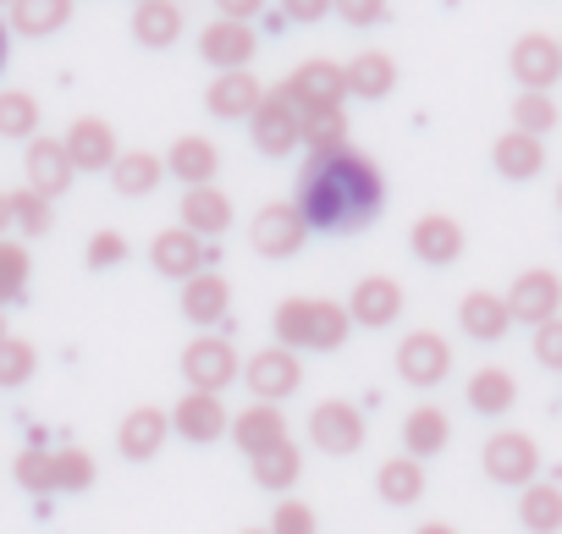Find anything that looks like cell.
I'll return each mask as SVG.
<instances>
[{
	"instance_id": "cell-1",
	"label": "cell",
	"mask_w": 562,
	"mask_h": 534,
	"mask_svg": "<svg viewBox=\"0 0 562 534\" xmlns=\"http://www.w3.org/2000/svg\"><path fill=\"white\" fill-rule=\"evenodd\" d=\"M299 215L310 231L326 237H348L364 231L381 204H386V177L370 155L359 149H337V155H310V166L299 171Z\"/></svg>"
},
{
	"instance_id": "cell-2",
	"label": "cell",
	"mask_w": 562,
	"mask_h": 534,
	"mask_svg": "<svg viewBox=\"0 0 562 534\" xmlns=\"http://www.w3.org/2000/svg\"><path fill=\"white\" fill-rule=\"evenodd\" d=\"M270 331H276V348L288 353H337L353 320L337 298H281L270 315Z\"/></svg>"
},
{
	"instance_id": "cell-3",
	"label": "cell",
	"mask_w": 562,
	"mask_h": 534,
	"mask_svg": "<svg viewBox=\"0 0 562 534\" xmlns=\"http://www.w3.org/2000/svg\"><path fill=\"white\" fill-rule=\"evenodd\" d=\"M237 375H243V359H237V348H232L226 337L199 331V337L182 348V380H188V391H215V397H221Z\"/></svg>"
},
{
	"instance_id": "cell-4",
	"label": "cell",
	"mask_w": 562,
	"mask_h": 534,
	"mask_svg": "<svg viewBox=\"0 0 562 534\" xmlns=\"http://www.w3.org/2000/svg\"><path fill=\"white\" fill-rule=\"evenodd\" d=\"M215 259H221V248L204 242V237H193L188 226H166L149 242V264H155L160 276H171V282H193L199 271H215Z\"/></svg>"
},
{
	"instance_id": "cell-5",
	"label": "cell",
	"mask_w": 562,
	"mask_h": 534,
	"mask_svg": "<svg viewBox=\"0 0 562 534\" xmlns=\"http://www.w3.org/2000/svg\"><path fill=\"white\" fill-rule=\"evenodd\" d=\"M502 298H507L513 326H529L535 331V326H546V320L562 315V276L546 271V264H529V271H518V282Z\"/></svg>"
},
{
	"instance_id": "cell-6",
	"label": "cell",
	"mask_w": 562,
	"mask_h": 534,
	"mask_svg": "<svg viewBox=\"0 0 562 534\" xmlns=\"http://www.w3.org/2000/svg\"><path fill=\"white\" fill-rule=\"evenodd\" d=\"M452 375V342L441 331H408L397 342V380L414 391H430Z\"/></svg>"
},
{
	"instance_id": "cell-7",
	"label": "cell",
	"mask_w": 562,
	"mask_h": 534,
	"mask_svg": "<svg viewBox=\"0 0 562 534\" xmlns=\"http://www.w3.org/2000/svg\"><path fill=\"white\" fill-rule=\"evenodd\" d=\"M364 413L348 402V397H326V402H315V413H310V446L315 452H326V457H353L359 446H364Z\"/></svg>"
},
{
	"instance_id": "cell-8",
	"label": "cell",
	"mask_w": 562,
	"mask_h": 534,
	"mask_svg": "<svg viewBox=\"0 0 562 534\" xmlns=\"http://www.w3.org/2000/svg\"><path fill=\"white\" fill-rule=\"evenodd\" d=\"M480 468H485L496 485L524 490V485H535V474H540V446H535V435H524V430H491V441H485V452H480Z\"/></svg>"
},
{
	"instance_id": "cell-9",
	"label": "cell",
	"mask_w": 562,
	"mask_h": 534,
	"mask_svg": "<svg viewBox=\"0 0 562 534\" xmlns=\"http://www.w3.org/2000/svg\"><path fill=\"white\" fill-rule=\"evenodd\" d=\"M237 380L254 391V402H281V397H293L304 386V364L288 348H259L254 359H243V375Z\"/></svg>"
},
{
	"instance_id": "cell-10",
	"label": "cell",
	"mask_w": 562,
	"mask_h": 534,
	"mask_svg": "<svg viewBox=\"0 0 562 534\" xmlns=\"http://www.w3.org/2000/svg\"><path fill=\"white\" fill-rule=\"evenodd\" d=\"M248 138H254V149L259 155H270V160H288L304 138H299V105L293 100H281L276 89L259 100V111L248 116Z\"/></svg>"
},
{
	"instance_id": "cell-11",
	"label": "cell",
	"mask_w": 562,
	"mask_h": 534,
	"mask_svg": "<svg viewBox=\"0 0 562 534\" xmlns=\"http://www.w3.org/2000/svg\"><path fill=\"white\" fill-rule=\"evenodd\" d=\"M507 72L518 78V89L551 94V83L562 78V45H557L551 34H524V39L507 50Z\"/></svg>"
},
{
	"instance_id": "cell-12",
	"label": "cell",
	"mask_w": 562,
	"mask_h": 534,
	"mask_svg": "<svg viewBox=\"0 0 562 534\" xmlns=\"http://www.w3.org/2000/svg\"><path fill=\"white\" fill-rule=\"evenodd\" d=\"M248 237H254V253H265V259H293V253L304 248L310 226H304L299 204H265V209L254 215Z\"/></svg>"
},
{
	"instance_id": "cell-13",
	"label": "cell",
	"mask_w": 562,
	"mask_h": 534,
	"mask_svg": "<svg viewBox=\"0 0 562 534\" xmlns=\"http://www.w3.org/2000/svg\"><path fill=\"white\" fill-rule=\"evenodd\" d=\"M199 56H204L215 72H248V61L259 56V34H254V23L215 18V23L199 34Z\"/></svg>"
},
{
	"instance_id": "cell-14",
	"label": "cell",
	"mask_w": 562,
	"mask_h": 534,
	"mask_svg": "<svg viewBox=\"0 0 562 534\" xmlns=\"http://www.w3.org/2000/svg\"><path fill=\"white\" fill-rule=\"evenodd\" d=\"M403 304H408V298H403V282H392V276H359V282H353V298H348L342 309H348L353 326L386 331V326H397Z\"/></svg>"
},
{
	"instance_id": "cell-15",
	"label": "cell",
	"mask_w": 562,
	"mask_h": 534,
	"mask_svg": "<svg viewBox=\"0 0 562 534\" xmlns=\"http://www.w3.org/2000/svg\"><path fill=\"white\" fill-rule=\"evenodd\" d=\"M166 413H171V430L182 441H193V446H210V441H221L232 430V413H226V402L215 391H182L177 408H166Z\"/></svg>"
},
{
	"instance_id": "cell-16",
	"label": "cell",
	"mask_w": 562,
	"mask_h": 534,
	"mask_svg": "<svg viewBox=\"0 0 562 534\" xmlns=\"http://www.w3.org/2000/svg\"><path fill=\"white\" fill-rule=\"evenodd\" d=\"M281 100H293L299 111H315V105H342V94H348V78H342V67L337 61H304V67H293V78L276 89Z\"/></svg>"
},
{
	"instance_id": "cell-17",
	"label": "cell",
	"mask_w": 562,
	"mask_h": 534,
	"mask_svg": "<svg viewBox=\"0 0 562 534\" xmlns=\"http://www.w3.org/2000/svg\"><path fill=\"white\" fill-rule=\"evenodd\" d=\"M232 446L243 457H259L270 452L276 441H288V413H281V402H248L243 413H232Z\"/></svg>"
},
{
	"instance_id": "cell-18",
	"label": "cell",
	"mask_w": 562,
	"mask_h": 534,
	"mask_svg": "<svg viewBox=\"0 0 562 534\" xmlns=\"http://www.w3.org/2000/svg\"><path fill=\"white\" fill-rule=\"evenodd\" d=\"M67 160H72V171H111L116 166V155H122V144H116V133H111V122H100V116H78L72 127H67Z\"/></svg>"
},
{
	"instance_id": "cell-19",
	"label": "cell",
	"mask_w": 562,
	"mask_h": 534,
	"mask_svg": "<svg viewBox=\"0 0 562 534\" xmlns=\"http://www.w3.org/2000/svg\"><path fill=\"white\" fill-rule=\"evenodd\" d=\"M23 177L34 193H45L50 204L72 188V160H67V144L61 138H29V155H23Z\"/></svg>"
},
{
	"instance_id": "cell-20",
	"label": "cell",
	"mask_w": 562,
	"mask_h": 534,
	"mask_svg": "<svg viewBox=\"0 0 562 534\" xmlns=\"http://www.w3.org/2000/svg\"><path fill=\"white\" fill-rule=\"evenodd\" d=\"M458 331H463L469 342H480V348H491V342H502V337L513 331V315H507V298H502V293H485V287H474V293H463V304H458Z\"/></svg>"
},
{
	"instance_id": "cell-21",
	"label": "cell",
	"mask_w": 562,
	"mask_h": 534,
	"mask_svg": "<svg viewBox=\"0 0 562 534\" xmlns=\"http://www.w3.org/2000/svg\"><path fill=\"white\" fill-rule=\"evenodd\" d=\"M166 435H171V413L155 408V402H138V408L122 419V430H116V452H122L127 463H149V457L166 446Z\"/></svg>"
},
{
	"instance_id": "cell-22",
	"label": "cell",
	"mask_w": 562,
	"mask_h": 534,
	"mask_svg": "<svg viewBox=\"0 0 562 534\" xmlns=\"http://www.w3.org/2000/svg\"><path fill=\"white\" fill-rule=\"evenodd\" d=\"M265 100V83L254 72H215V83L204 89V111L221 122H248Z\"/></svg>"
},
{
	"instance_id": "cell-23",
	"label": "cell",
	"mask_w": 562,
	"mask_h": 534,
	"mask_svg": "<svg viewBox=\"0 0 562 534\" xmlns=\"http://www.w3.org/2000/svg\"><path fill=\"white\" fill-rule=\"evenodd\" d=\"M182 320L188 326H199V331H215L221 320H226V309H232V287H226V276L221 271H199L193 282H182Z\"/></svg>"
},
{
	"instance_id": "cell-24",
	"label": "cell",
	"mask_w": 562,
	"mask_h": 534,
	"mask_svg": "<svg viewBox=\"0 0 562 534\" xmlns=\"http://www.w3.org/2000/svg\"><path fill=\"white\" fill-rule=\"evenodd\" d=\"M177 226H188L193 237L215 242V237H226V226H232V198H226L215 182L188 188V193H182V215H177Z\"/></svg>"
},
{
	"instance_id": "cell-25",
	"label": "cell",
	"mask_w": 562,
	"mask_h": 534,
	"mask_svg": "<svg viewBox=\"0 0 562 534\" xmlns=\"http://www.w3.org/2000/svg\"><path fill=\"white\" fill-rule=\"evenodd\" d=\"M408 248H414V259H425V264H452V259H463V226H458L452 215L430 209V215L414 220Z\"/></svg>"
},
{
	"instance_id": "cell-26",
	"label": "cell",
	"mask_w": 562,
	"mask_h": 534,
	"mask_svg": "<svg viewBox=\"0 0 562 534\" xmlns=\"http://www.w3.org/2000/svg\"><path fill=\"white\" fill-rule=\"evenodd\" d=\"M166 171H171L177 182H188V188H204V182H215V171H221V149H215L210 138H199V133H182V138L166 149Z\"/></svg>"
},
{
	"instance_id": "cell-27",
	"label": "cell",
	"mask_w": 562,
	"mask_h": 534,
	"mask_svg": "<svg viewBox=\"0 0 562 534\" xmlns=\"http://www.w3.org/2000/svg\"><path fill=\"white\" fill-rule=\"evenodd\" d=\"M491 166H496L507 182H529V177L546 171V144L529 138V133H518V127H507V133L491 144Z\"/></svg>"
},
{
	"instance_id": "cell-28",
	"label": "cell",
	"mask_w": 562,
	"mask_h": 534,
	"mask_svg": "<svg viewBox=\"0 0 562 534\" xmlns=\"http://www.w3.org/2000/svg\"><path fill=\"white\" fill-rule=\"evenodd\" d=\"M447 441H452V419H447V408H436V402H419V408H408V419H403V452L408 457H436V452H447Z\"/></svg>"
},
{
	"instance_id": "cell-29",
	"label": "cell",
	"mask_w": 562,
	"mask_h": 534,
	"mask_svg": "<svg viewBox=\"0 0 562 534\" xmlns=\"http://www.w3.org/2000/svg\"><path fill=\"white\" fill-rule=\"evenodd\" d=\"M182 34V7L177 0H138L133 7V39L144 50H171Z\"/></svg>"
},
{
	"instance_id": "cell-30",
	"label": "cell",
	"mask_w": 562,
	"mask_h": 534,
	"mask_svg": "<svg viewBox=\"0 0 562 534\" xmlns=\"http://www.w3.org/2000/svg\"><path fill=\"white\" fill-rule=\"evenodd\" d=\"M342 78H348V94H353V100H386V94L397 89V61H392L386 50H359V56L342 67Z\"/></svg>"
},
{
	"instance_id": "cell-31",
	"label": "cell",
	"mask_w": 562,
	"mask_h": 534,
	"mask_svg": "<svg viewBox=\"0 0 562 534\" xmlns=\"http://www.w3.org/2000/svg\"><path fill=\"white\" fill-rule=\"evenodd\" d=\"M463 397H469V408H474L480 419H502V413L518 402V380H513L502 364H485V370H474V375H469Z\"/></svg>"
},
{
	"instance_id": "cell-32",
	"label": "cell",
	"mask_w": 562,
	"mask_h": 534,
	"mask_svg": "<svg viewBox=\"0 0 562 534\" xmlns=\"http://www.w3.org/2000/svg\"><path fill=\"white\" fill-rule=\"evenodd\" d=\"M160 182H166V160L149 155V149H127V155H116V166H111V188H116L122 198H149Z\"/></svg>"
},
{
	"instance_id": "cell-33",
	"label": "cell",
	"mask_w": 562,
	"mask_h": 534,
	"mask_svg": "<svg viewBox=\"0 0 562 534\" xmlns=\"http://www.w3.org/2000/svg\"><path fill=\"white\" fill-rule=\"evenodd\" d=\"M375 496L386 501V507H414L419 496H425V463L419 457H386L381 468H375Z\"/></svg>"
},
{
	"instance_id": "cell-34",
	"label": "cell",
	"mask_w": 562,
	"mask_h": 534,
	"mask_svg": "<svg viewBox=\"0 0 562 534\" xmlns=\"http://www.w3.org/2000/svg\"><path fill=\"white\" fill-rule=\"evenodd\" d=\"M518 523L529 534H557L562 529V485H551V479L524 485L518 490Z\"/></svg>"
},
{
	"instance_id": "cell-35",
	"label": "cell",
	"mask_w": 562,
	"mask_h": 534,
	"mask_svg": "<svg viewBox=\"0 0 562 534\" xmlns=\"http://www.w3.org/2000/svg\"><path fill=\"white\" fill-rule=\"evenodd\" d=\"M248 463H254V485L259 490H293L299 474H304V446L299 441H276L270 452H259Z\"/></svg>"
},
{
	"instance_id": "cell-36",
	"label": "cell",
	"mask_w": 562,
	"mask_h": 534,
	"mask_svg": "<svg viewBox=\"0 0 562 534\" xmlns=\"http://www.w3.org/2000/svg\"><path fill=\"white\" fill-rule=\"evenodd\" d=\"M299 138L310 144V155H337V149H348V116H342V105L299 111Z\"/></svg>"
},
{
	"instance_id": "cell-37",
	"label": "cell",
	"mask_w": 562,
	"mask_h": 534,
	"mask_svg": "<svg viewBox=\"0 0 562 534\" xmlns=\"http://www.w3.org/2000/svg\"><path fill=\"white\" fill-rule=\"evenodd\" d=\"M72 23V0H12V29L29 39H50Z\"/></svg>"
},
{
	"instance_id": "cell-38",
	"label": "cell",
	"mask_w": 562,
	"mask_h": 534,
	"mask_svg": "<svg viewBox=\"0 0 562 534\" xmlns=\"http://www.w3.org/2000/svg\"><path fill=\"white\" fill-rule=\"evenodd\" d=\"M29 282H34V253H29V242L0 237V309L23 304V298H29Z\"/></svg>"
},
{
	"instance_id": "cell-39",
	"label": "cell",
	"mask_w": 562,
	"mask_h": 534,
	"mask_svg": "<svg viewBox=\"0 0 562 534\" xmlns=\"http://www.w3.org/2000/svg\"><path fill=\"white\" fill-rule=\"evenodd\" d=\"M0 138H40V100L29 89H0Z\"/></svg>"
},
{
	"instance_id": "cell-40",
	"label": "cell",
	"mask_w": 562,
	"mask_h": 534,
	"mask_svg": "<svg viewBox=\"0 0 562 534\" xmlns=\"http://www.w3.org/2000/svg\"><path fill=\"white\" fill-rule=\"evenodd\" d=\"M12 474H18V485H23L29 496H50V490H56V452H50V446H23V452L12 457Z\"/></svg>"
},
{
	"instance_id": "cell-41",
	"label": "cell",
	"mask_w": 562,
	"mask_h": 534,
	"mask_svg": "<svg viewBox=\"0 0 562 534\" xmlns=\"http://www.w3.org/2000/svg\"><path fill=\"white\" fill-rule=\"evenodd\" d=\"M34 370H40L34 342H23V337H7V342H0V391L29 386V380H34Z\"/></svg>"
},
{
	"instance_id": "cell-42",
	"label": "cell",
	"mask_w": 562,
	"mask_h": 534,
	"mask_svg": "<svg viewBox=\"0 0 562 534\" xmlns=\"http://www.w3.org/2000/svg\"><path fill=\"white\" fill-rule=\"evenodd\" d=\"M94 452H83V446H56V490H67V496H83L89 485H94Z\"/></svg>"
},
{
	"instance_id": "cell-43",
	"label": "cell",
	"mask_w": 562,
	"mask_h": 534,
	"mask_svg": "<svg viewBox=\"0 0 562 534\" xmlns=\"http://www.w3.org/2000/svg\"><path fill=\"white\" fill-rule=\"evenodd\" d=\"M513 127H518V133H529V138H546V133L557 127V100H551V94H529V89H524V94L513 100Z\"/></svg>"
},
{
	"instance_id": "cell-44",
	"label": "cell",
	"mask_w": 562,
	"mask_h": 534,
	"mask_svg": "<svg viewBox=\"0 0 562 534\" xmlns=\"http://www.w3.org/2000/svg\"><path fill=\"white\" fill-rule=\"evenodd\" d=\"M12 198V226L23 231V237H45L50 231V198L45 193H34V188H18V193H7Z\"/></svg>"
},
{
	"instance_id": "cell-45",
	"label": "cell",
	"mask_w": 562,
	"mask_h": 534,
	"mask_svg": "<svg viewBox=\"0 0 562 534\" xmlns=\"http://www.w3.org/2000/svg\"><path fill=\"white\" fill-rule=\"evenodd\" d=\"M270 534H315V507L299 501V496H288V501L276 507V518H270Z\"/></svg>"
},
{
	"instance_id": "cell-46",
	"label": "cell",
	"mask_w": 562,
	"mask_h": 534,
	"mask_svg": "<svg viewBox=\"0 0 562 534\" xmlns=\"http://www.w3.org/2000/svg\"><path fill=\"white\" fill-rule=\"evenodd\" d=\"M122 259H127V237H122V231L105 226V231L89 237V271H116Z\"/></svg>"
},
{
	"instance_id": "cell-47",
	"label": "cell",
	"mask_w": 562,
	"mask_h": 534,
	"mask_svg": "<svg viewBox=\"0 0 562 534\" xmlns=\"http://www.w3.org/2000/svg\"><path fill=\"white\" fill-rule=\"evenodd\" d=\"M535 364L562 375V315L546 320V326H535Z\"/></svg>"
},
{
	"instance_id": "cell-48",
	"label": "cell",
	"mask_w": 562,
	"mask_h": 534,
	"mask_svg": "<svg viewBox=\"0 0 562 534\" xmlns=\"http://www.w3.org/2000/svg\"><path fill=\"white\" fill-rule=\"evenodd\" d=\"M348 29H375V23H386V0H337L331 7Z\"/></svg>"
},
{
	"instance_id": "cell-49",
	"label": "cell",
	"mask_w": 562,
	"mask_h": 534,
	"mask_svg": "<svg viewBox=\"0 0 562 534\" xmlns=\"http://www.w3.org/2000/svg\"><path fill=\"white\" fill-rule=\"evenodd\" d=\"M331 7H337V0H281V12H288L293 23H321Z\"/></svg>"
},
{
	"instance_id": "cell-50",
	"label": "cell",
	"mask_w": 562,
	"mask_h": 534,
	"mask_svg": "<svg viewBox=\"0 0 562 534\" xmlns=\"http://www.w3.org/2000/svg\"><path fill=\"white\" fill-rule=\"evenodd\" d=\"M215 12H221V18H232V23H248V18H259V12H265V0H215Z\"/></svg>"
},
{
	"instance_id": "cell-51",
	"label": "cell",
	"mask_w": 562,
	"mask_h": 534,
	"mask_svg": "<svg viewBox=\"0 0 562 534\" xmlns=\"http://www.w3.org/2000/svg\"><path fill=\"white\" fill-rule=\"evenodd\" d=\"M414 534H458V529H452V523H441V518H430V523H419Z\"/></svg>"
},
{
	"instance_id": "cell-52",
	"label": "cell",
	"mask_w": 562,
	"mask_h": 534,
	"mask_svg": "<svg viewBox=\"0 0 562 534\" xmlns=\"http://www.w3.org/2000/svg\"><path fill=\"white\" fill-rule=\"evenodd\" d=\"M7 231H12V198L0 193V237H7Z\"/></svg>"
},
{
	"instance_id": "cell-53",
	"label": "cell",
	"mask_w": 562,
	"mask_h": 534,
	"mask_svg": "<svg viewBox=\"0 0 562 534\" xmlns=\"http://www.w3.org/2000/svg\"><path fill=\"white\" fill-rule=\"evenodd\" d=\"M7 56H12V34H7V23H0V67H7Z\"/></svg>"
},
{
	"instance_id": "cell-54",
	"label": "cell",
	"mask_w": 562,
	"mask_h": 534,
	"mask_svg": "<svg viewBox=\"0 0 562 534\" xmlns=\"http://www.w3.org/2000/svg\"><path fill=\"white\" fill-rule=\"evenodd\" d=\"M7 337H12V331H7V309H0V342H7Z\"/></svg>"
},
{
	"instance_id": "cell-55",
	"label": "cell",
	"mask_w": 562,
	"mask_h": 534,
	"mask_svg": "<svg viewBox=\"0 0 562 534\" xmlns=\"http://www.w3.org/2000/svg\"><path fill=\"white\" fill-rule=\"evenodd\" d=\"M557 209H562V182H557Z\"/></svg>"
},
{
	"instance_id": "cell-56",
	"label": "cell",
	"mask_w": 562,
	"mask_h": 534,
	"mask_svg": "<svg viewBox=\"0 0 562 534\" xmlns=\"http://www.w3.org/2000/svg\"><path fill=\"white\" fill-rule=\"evenodd\" d=\"M243 534H270V529H243Z\"/></svg>"
},
{
	"instance_id": "cell-57",
	"label": "cell",
	"mask_w": 562,
	"mask_h": 534,
	"mask_svg": "<svg viewBox=\"0 0 562 534\" xmlns=\"http://www.w3.org/2000/svg\"><path fill=\"white\" fill-rule=\"evenodd\" d=\"M0 7H12V0H0Z\"/></svg>"
},
{
	"instance_id": "cell-58",
	"label": "cell",
	"mask_w": 562,
	"mask_h": 534,
	"mask_svg": "<svg viewBox=\"0 0 562 534\" xmlns=\"http://www.w3.org/2000/svg\"><path fill=\"white\" fill-rule=\"evenodd\" d=\"M133 7H138V0H133Z\"/></svg>"
}]
</instances>
